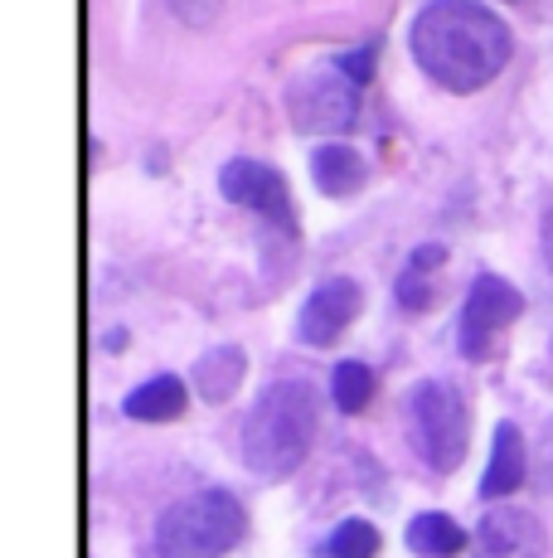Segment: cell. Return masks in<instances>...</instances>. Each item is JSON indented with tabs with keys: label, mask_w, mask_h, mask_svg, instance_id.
I'll return each mask as SVG.
<instances>
[{
	"label": "cell",
	"mask_w": 553,
	"mask_h": 558,
	"mask_svg": "<svg viewBox=\"0 0 553 558\" xmlns=\"http://www.w3.org/2000/svg\"><path fill=\"white\" fill-rule=\"evenodd\" d=\"M374 53H379V45H374V39H369L365 49H349V53H340L335 63H340V69H345L355 83H369V73H374Z\"/></svg>",
	"instance_id": "d6986e66"
},
{
	"label": "cell",
	"mask_w": 553,
	"mask_h": 558,
	"mask_svg": "<svg viewBox=\"0 0 553 558\" xmlns=\"http://www.w3.org/2000/svg\"><path fill=\"white\" fill-rule=\"evenodd\" d=\"M408 433H413L418 457L432 471L446 476V471L462 466L466 447H471V413H466L462 389L446 379H422L408 393Z\"/></svg>",
	"instance_id": "277c9868"
},
{
	"label": "cell",
	"mask_w": 553,
	"mask_h": 558,
	"mask_svg": "<svg viewBox=\"0 0 553 558\" xmlns=\"http://www.w3.org/2000/svg\"><path fill=\"white\" fill-rule=\"evenodd\" d=\"M413 59L446 93H476L505 69L509 29L481 0H428L413 20Z\"/></svg>",
	"instance_id": "6da1fadb"
},
{
	"label": "cell",
	"mask_w": 553,
	"mask_h": 558,
	"mask_svg": "<svg viewBox=\"0 0 553 558\" xmlns=\"http://www.w3.org/2000/svg\"><path fill=\"white\" fill-rule=\"evenodd\" d=\"M325 558H374L379 554V530L369 520H345L331 530V539L321 544Z\"/></svg>",
	"instance_id": "e0dca14e"
},
{
	"label": "cell",
	"mask_w": 553,
	"mask_h": 558,
	"mask_svg": "<svg viewBox=\"0 0 553 558\" xmlns=\"http://www.w3.org/2000/svg\"><path fill=\"white\" fill-rule=\"evenodd\" d=\"M408 549L413 554H428V558H452L466 549V530L452 520V514H418V520H408Z\"/></svg>",
	"instance_id": "4fadbf2b"
},
{
	"label": "cell",
	"mask_w": 553,
	"mask_h": 558,
	"mask_svg": "<svg viewBox=\"0 0 553 558\" xmlns=\"http://www.w3.org/2000/svg\"><path fill=\"white\" fill-rule=\"evenodd\" d=\"M525 433H519L515 423H500L495 427V447H491V466H486L481 476V496L486 500H500L509 496V490H519V481H525Z\"/></svg>",
	"instance_id": "30bf717a"
},
{
	"label": "cell",
	"mask_w": 553,
	"mask_h": 558,
	"mask_svg": "<svg viewBox=\"0 0 553 558\" xmlns=\"http://www.w3.org/2000/svg\"><path fill=\"white\" fill-rule=\"evenodd\" d=\"M331 399H335L340 413H359V408H369V399H374V369H369V364H359V360L335 364Z\"/></svg>",
	"instance_id": "2e32d148"
},
{
	"label": "cell",
	"mask_w": 553,
	"mask_h": 558,
	"mask_svg": "<svg viewBox=\"0 0 553 558\" xmlns=\"http://www.w3.org/2000/svg\"><path fill=\"white\" fill-rule=\"evenodd\" d=\"M311 175L325 195L340 199V195H355V190L365 185L369 166H365V156L349 151V146H321V151L311 156Z\"/></svg>",
	"instance_id": "7c38bea8"
},
{
	"label": "cell",
	"mask_w": 553,
	"mask_h": 558,
	"mask_svg": "<svg viewBox=\"0 0 553 558\" xmlns=\"http://www.w3.org/2000/svg\"><path fill=\"white\" fill-rule=\"evenodd\" d=\"M238 379H243V350H233V345L209 350V355L195 364V389H199V399H209V403L229 399V393L238 389Z\"/></svg>",
	"instance_id": "5bb4252c"
},
{
	"label": "cell",
	"mask_w": 553,
	"mask_h": 558,
	"mask_svg": "<svg viewBox=\"0 0 553 558\" xmlns=\"http://www.w3.org/2000/svg\"><path fill=\"white\" fill-rule=\"evenodd\" d=\"M185 399H189L185 384H180L175 374H161V379H146L142 389L126 393L122 413L136 417V423H170V417L185 413Z\"/></svg>",
	"instance_id": "8fae6325"
},
{
	"label": "cell",
	"mask_w": 553,
	"mask_h": 558,
	"mask_svg": "<svg viewBox=\"0 0 553 558\" xmlns=\"http://www.w3.org/2000/svg\"><path fill=\"white\" fill-rule=\"evenodd\" d=\"M316 423H321V403H316V389L306 379H282L272 389H262V399L253 403L248 423H243L248 471H258L268 481L292 476L311 452Z\"/></svg>",
	"instance_id": "7a4b0ae2"
},
{
	"label": "cell",
	"mask_w": 553,
	"mask_h": 558,
	"mask_svg": "<svg viewBox=\"0 0 553 558\" xmlns=\"http://www.w3.org/2000/svg\"><path fill=\"white\" fill-rule=\"evenodd\" d=\"M525 311V296L495 272H481L466 292L462 320H456V340H462V355L466 360H486L495 345V330H505L509 320Z\"/></svg>",
	"instance_id": "8992f818"
},
{
	"label": "cell",
	"mask_w": 553,
	"mask_h": 558,
	"mask_svg": "<svg viewBox=\"0 0 553 558\" xmlns=\"http://www.w3.org/2000/svg\"><path fill=\"white\" fill-rule=\"evenodd\" d=\"M442 257H446L442 243H422V248H413L408 267L398 272V302L408 306V311H422V306H428V272L442 263Z\"/></svg>",
	"instance_id": "9a60e30c"
},
{
	"label": "cell",
	"mask_w": 553,
	"mask_h": 558,
	"mask_svg": "<svg viewBox=\"0 0 553 558\" xmlns=\"http://www.w3.org/2000/svg\"><path fill=\"white\" fill-rule=\"evenodd\" d=\"M165 5L175 10V20H180V25H189V29H205V25H214V20H219L223 0H165Z\"/></svg>",
	"instance_id": "ac0fdd59"
},
{
	"label": "cell",
	"mask_w": 553,
	"mask_h": 558,
	"mask_svg": "<svg viewBox=\"0 0 553 558\" xmlns=\"http://www.w3.org/2000/svg\"><path fill=\"white\" fill-rule=\"evenodd\" d=\"M286 112L296 132H345L359 117V83L340 63H311L286 83Z\"/></svg>",
	"instance_id": "5b68a950"
},
{
	"label": "cell",
	"mask_w": 553,
	"mask_h": 558,
	"mask_svg": "<svg viewBox=\"0 0 553 558\" xmlns=\"http://www.w3.org/2000/svg\"><path fill=\"white\" fill-rule=\"evenodd\" d=\"M248 530V514L229 490H199L175 500L156 520V554L161 558H223Z\"/></svg>",
	"instance_id": "3957f363"
},
{
	"label": "cell",
	"mask_w": 553,
	"mask_h": 558,
	"mask_svg": "<svg viewBox=\"0 0 553 558\" xmlns=\"http://www.w3.org/2000/svg\"><path fill=\"white\" fill-rule=\"evenodd\" d=\"M544 263H549V272H553V209L544 214Z\"/></svg>",
	"instance_id": "44dd1931"
},
{
	"label": "cell",
	"mask_w": 553,
	"mask_h": 558,
	"mask_svg": "<svg viewBox=\"0 0 553 558\" xmlns=\"http://www.w3.org/2000/svg\"><path fill=\"white\" fill-rule=\"evenodd\" d=\"M544 554V524L529 510H486L471 534V558H539Z\"/></svg>",
	"instance_id": "ba28073f"
},
{
	"label": "cell",
	"mask_w": 553,
	"mask_h": 558,
	"mask_svg": "<svg viewBox=\"0 0 553 558\" xmlns=\"http://www.w3.org/2000/svg\"><path fill=\"white\" fill-rule=\"evenodd\" d=\"M359 302H365L359 282H349V277H331V282H321L311 296H306L296 330H302L306 345H335L340 330L359 316Z\"/></svg>",
	"instance_id": "9c48e42d"
},
{
	"label": "cell",
	"mask_w": 553,
	"mask_h": 558,
	"mask_svg": "<svg viewBox=\"0 0 553 558\" xmlns=\"http://www.w3.org/2000/svg\"><path fill=\"white\" fill-rule=\"evenodd\" d=\"M539 486L553 496V423H549V433H544V447H539Z\"/></svg>",
	"instance_id": "ffe728a7"
},
{
	"label": "cell",
	"mask_w": 553,
	"mask_h": 558,
	"mask_svg": "<svg viewBox=\"0 0 553 558\" xmlns=\"http://www.w3.org/2000/svg\"><path fill=\"white\" fill-rule=\"evenodd\" d=\"M219 190H223V199H233V204H243V209L262 214V219L276 223L282 233H292V229H296V214H292V195H286V180L276 175L272 166H262V160H248V156L223 160V170H219Z\"/></svg>",
	"instance_id": "52a82bcc"
}]
</instances>
